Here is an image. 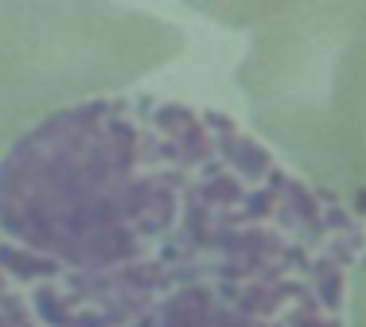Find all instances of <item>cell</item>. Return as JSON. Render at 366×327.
<instances>
[{
  "label": "cell",
  "instance_id": "obj_4",
  "mask_svg": "<svg viewBox=\"0 0 366 327\" xmlns=\"http://www.w3.org/2000/svg\"><path fill=\"white\" fill-rule=\"evenodd\" d=\"M183 4L230 31H254L261 24L277 20L281 12H289V8L304 4V0H183Z\"/></svg>",
  "mask_w": 366,
  "mask_h": 327
},
{
  "label": "cell",
  "instance_id": "obj_3",
  "mask_svg": "<svg viewBox=\"0 0 366 327\" xmlns=\"http://www.w3.org/2000/svg\"><path fill=\"white\" fill-rule=\"evenodd\" d=\"M187 31L121 0H0V152L43 117L133 90Z\"/></svg>",
  "mask_w": 366,
  "mask_h": 327
},
{
  "label": "cell",
  "instance_id": "obj_2",
  "mask_svg": "<svg viewBox=\"0 0 366 327\" xmlns=\"http://www.w3.org/2000/svg\"><path fill=\"white\" fill-rule=\"evenodd\" d=\"M238 90L277 156L366 214V0H304L254 28Z\"/></svg>",
  "mask_w": 366,
  "mask_h": 327
},
{
  "label": "cell",
  "instance_id": "obj_1",
  "mask_svg": "<svg viewBox=\"0 0 366 327\" xmlns=\"http://www.w3.org/2000/svg\"><path fill=\"white\" fill-rule=\"evenodd\" d=\"M362 214L222 109L78 101L0 152V327H343Z\"/></svg>",
  "mask_w": 366,
  "mask_h": 327
},
{
  "label": "cell",
  "instance_id": "obj_5",
  "mask_svg": "<svg viewBox=\"0 0 366 327\" xmlns=\"http://www.w3.org/2000/svg\"><path fill=\"white\" fill-rule=\"evenodd\" d=\"M343 327H366V253L359 257L347 288V323Z\"/></svg>",
  "mask_w": 366,
  "mask_h": 327
}]
</instances>
